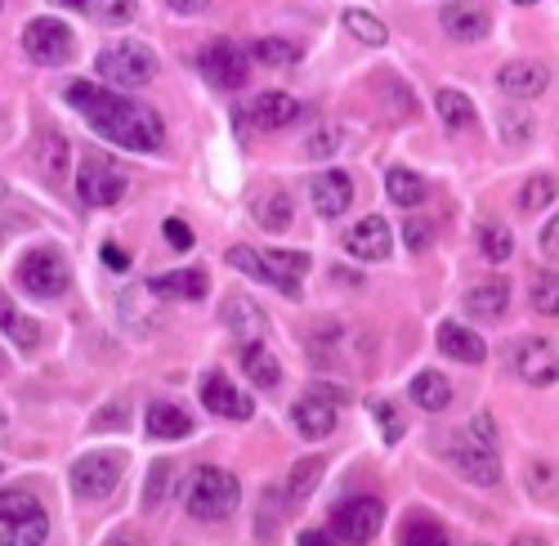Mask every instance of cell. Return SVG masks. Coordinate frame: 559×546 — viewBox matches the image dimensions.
<instances>
[{
  "instance_id": "22",
  "label": "cell",
  "mask_w": 559,
  "mask_h": 546,
  "mask_svg": "<svg viewBox=\"0 0 559 546\" xmlns=\"http://www.w3.org/2000/svg\"><path fill=\"white\" fill-rule=\"evenodd\" d=\"M206 273L202 269H183V273H162V278H148V292L153 296H166V300H206Z\"/></svg>"
},
{
  "instance_id": "48",
  "label": "cell",
  "mask_w": 559,
  "mask_h": 546,
  "mask_svg": "<svg viewBox=\"0 0 559 546\" xmlns=\"http://www.w3.org/2000/svg\"><path fill=\"white\" fill-rule=\"evenodd\" d=\"M336 140H341L336 126H328V130H313V134H309V144H305V153H309V157H328V153L336 149Z\"/></svg>"
},
{
  "instance_id": "11",
  "label": "cell",
  "mask_w": 559,
  "mask_h": 546,
  "mask_svg": "<svg viewBox=\"0 0 559 546\" xmlns=\"http://www.w3.org/2000/svg\"><path fill=\"white\" fill-rule=\"evenodd\" d=\"M198 68L215 90H242L247 76H251V55L238 50L233 40H211L202 50V59H198Z\"/></svg>"
},
{
  "instance_id": "41",
  "label": "cell",
  "mask_w": 559,
  "mask_h": 546,
  "mask_svg": "<svg viewBox=\"0 0 559 546\" xmlns=\"http://www.w3.org/2000/svg\"><path fill=\"white\" fill-rule=\"evenodd\" d=\"M550 202H555V179H550V175H533L528 185H524V193H520V211L537 215V211H546Z\"/></svg>"
},
{
  "instance_id": "21",
  "label": "cell",
  "mask_w": 559,
  "mask_h": 546,
  "mask_svg": "<svg viewBox=\"0 0 559 546\" xmlns=\"http://www.w3.org/2000/svg\"><path fill=\"white\" fill-rule=\"evenodd\" d=\"M300 117V104L292 95H283V90H264V95L251 99V121L264 126V130H283Z\"/></svg>"
},
{
  "instance_id": "46",
  "label": "cell",
  "mask_w": 559,
  "mask_h": 546,
  "mask_svg": "<svg viewBox=\"0 0 559 546\" xmlns=\"http://www.w3.org/2000/svg\"><path fill=\"white\" fill-rule=\"evenodd\" d=\"M228 264L238 269V273H251V278L264 283V256L251 251V247H228Z\"/></svg>"
},
{
  "instance_id": "45",
  "label": "cell",
  "mask_w": 559,
  "mask_h": 546,
  "mask_svg": "<svg viewBox=\"0 0 559 546\" xmlns=\"http://www.w3.org/2000/svg\"><path fill=\"white\" fill-rule=\"evenodd\" d=\"M403 542L416 546V542H448V529L435 524V520H407L403 524Z\"/></svg>"
},
{
  "instance_id": "39",
  "label": "cell",
  "mask_w": 559,
  "mask_h": 546,
  "mask_svg": "<svg viewBox=\"0 0 559 546\" xmlns=\"http://www.w3.org/2000/svg\"><path fill=\"white\" fill-rule=\"evenodd\" d=\"M479 247H484V256L492 264L515 256V238H510V229H501V224H484V229H479Z\"/></svg>"
},
{
  "instance_id": "33",
  "label": "cell",
  "mask_w": 559,
  "mask_h": 546,
  "mask_svg": "<svg viewBox=\"0 0 559 546\" xmlns=\"http://www.w3.org/2000/svg\"><path fill=\"white\" fill-rule=\"evenodd\" d=\"M533 130H537V121L524 112V108H501V117H497V134H501V144H528L533 140Z\"/></svg>"
},
{
  "instance_id": "17",
  "label": "cell",
  "mask_w": 559,
  "mask_h": 546,
  "mask_svg": "<svg viewBox=\"0 0 559 546\" xmlns=\"http://www.w3.org/2000/svg\"><path fill=\"white\" fill-rule=\"evenodd\" d=\"M497 85H501V95H510L515 104H524V99H537L542 90L550 85V72H546L542 63L515 59V63H501V72H497Z\"/></svg>"
},
{
  "instance_id": "34",
  "label": "cell",
  "mask_w": 559,
  "mask_h": 546,
  "mask_svg": "<svg viewBox=\"0 0 559 546\" xmlns=\"http://www.w3.org/2000/svg\"><path fill=\"white\" fill-rule=\"evenodd\" d=\"M255 219H260V229H269V234L287 229V224H292V198L287 193H264L255 202Z\"/></svg>"
},
{
  "instance_id": "26",
  "label": "cell",
  "mask_w": 559,
  "mask_h": 546,
  "mask_svg": "<svg viewBox=\"0 0 559 546\" xmlns=\"http://www.w3.org/2000/svg\"><path fill=\"white\" fill-rule=\"evenodd\" d=\"M407 394H412L416 407H426V413H443V407L452 403V385H448L443 372H416Z\"/></svg>"
},
{
  "instance_id": "44",
  "label": "cell",
  "mask_w": 559,
  "mask_h": 546,
  "mask_svg": "<svg viewBox=\"0 0 559 546\" xmlns=\"http://www.w3.org/2000/svg\"><path fill=\"white\" fill-rule=\"evenodd\" d=\"M371 417L381 422L385 443H399V439H403V417L394 413V403H385V399H371Z\"/></svg>"
},
{
  "instance_id": "1",
  "label": "cell",
  "mask_w": 559,
  "mask_h": 546,
  "mask_svg": "<svg viewBox=\"0 0 559 546\" xmlns=\"http://www.w3.org/2000/svg\"><path fill=\"white\" fill-rule=\"evenodd\" d=\"M63 99L90 121V130L104 134V140L117 144V149L153 153V149H162V140H166V126H162V117H157L153 108L117 95V90H108V85H95V81H81V76H76V81H68Z\"/></svg>"
},
{
  "instance_id": "16",
  "label": "cell",
  "mask_w": 559,
  "mask_h": 546,
  "mask_svg": "<svg viewBox=\"0 0 559 546\" xmlns=\"http://www.w3.org/2000/svg\"><path fill=\"white\" fill-rule=\"evenodd\" d=\"M202 403L215 417H228V422H251V413H255V403L242 390H233V381L224 372H211L202 381Z\"/></svg>"
},
{
  "instance_id": "3",
  "label": "cell",
  "mask_w": 559,
  "mask_h": 546,
  "mask_svg": "<svg viewBox=\"0 0 559 546\" xmlns=\"http://www.w3.org/2000/svg\"><path fill=\"white\" fill-rule=\"evenodd\" d=\"M238 502H242V484L233 479L228 471H219V466L193 471L189 488H183V511H189L193 520H202V524L228 520L233 511H238Z\"/></svg>"
},
{
  "instance_id": "9",
  "label": "cell",
  "mask_w": 559,
  "mask_h": 546,
  "mask_svg": "<svg viewBox=\"0 0 559 546\" xmlns=\"http://www.w3.org/2000/svg\"><path fill=\"white\" fill-rule=\"evenodd\" d=\"M19 283H23L32 296H63V292H68V283H72L63 251H55V247L27 251V256H23V264H19Z\"/></svg>"
},
{
  "instance_id": "6",
  "label": "cell",
  "mask_w": 559,
  "mask_h": 546,
  "mask_svg": "<svg viewBox=\"0 0 559 546\" xmlns=\"http://www.w3.org/2000/svg\"><path fill=\"white\" fill-rule=\"evenodd\" d=\"M121 475H126V452H85V458L72 462V488L90 497V502L112 497Z\"/></svg>"
},
{
  "instance_id": "31",
  "label": "cell",
  "mask_w": 559,
  "mask_h": 546,
  "mask_svg": "<svg viewBox=\"0 0 559 546\" xmlns=\"http://www.w3.org/2000/svg\"><path fill=\"white\" fill-rule=\"evenodd\" d=\"M435 108L443 117L448 130H465V126H475V104L461 95V90H439L435 95Z\"/></svg>"
},
{
  "instance_id": "51",
  "label": "cell",
  "mask_w": 559,
  "mask_h": 546,
  "mask_svg": "<svg viewBox=\"0 0 559 546\" xmlns=\"http://www.w3.org/2000/svg\"><path fill=\"white\" fill-rule=\"evenodd\" d=\"M99 256H104V264H108L112 273H126V269H130V256H126L117 242H104V251H99Z\"/></svg>"
},
{
  "instance_id": "24",
  "label": "cell",
  "mask_w": 559,
  "mask_h": 546,
  "mask_svg": "<svg viewBox=\"0 0 559 546\" xmlns=\"http://www.w3.org/2000/svg\"><path fill=\"white\" fill-rule=\"evenodd\" d=\"M506 305H510V287L501 278L479 283V287L465 292V313L479 318V323H497V318L506 313Z\"/></svg>"
},
{
  "instance_id": "12",
  "label": "cell",
  "mask_w": 559,
  "mask_h": 546,
  "mask_svg": "<svg viewBox=\"0 0 559 546\" xmlns=\"http://www.w3.org/2000/svg\"><path fill=\"white\" fill-rule=\"evenodd\" d=\"M385 524V507L377 497H354V502H341L332 515V537L336 542H371Z\"/></svg>"
},
{
  "instance_id": "4",
  "label": "cell",
  "mask_w": 559,
  "mask_h": 546,
  "mask_svg": "<svg viewBox=\"0 0 559 546\" xmlns=\"http://www.w3.org/2000/svg\"><path fill=\"white\" fill-rule=\"evenodd\" d=\"M50 537V520H45V507L23 488H5L0 492V542L10 546H36Z\"/></svg>"
},
{
  "instance_id": "5",
  "label": "cell",
  "mask_w": 559,
  "mask_h": 546,
  "mask_svg": "<svg viewBox=\"0 0 559 546\" xmlns=\"http://www.w3.org/2000/svg\"><path fill=\"white\" fill-rule=\"evenodd\" d=\"M95 68H99V76L108 85L134 90V85H148L157 76V55H153V45H144V40H112L108 50L95 59Z\"/></svg>"
},
{
  "instance_id": "20",
  "label": "cell",
  "mask_w": 559,
  "mask_h": 546,
  "mask_svg": "<svg viewBox=\"0 0 559 546\" xmlns=\"http://www.w3.org/2000/svg\"><path fill=\"white\" fill-rule=\"evenodd\" d=\"M292 417H296V430H300L305 439H328V435L336 430V407H332V399H322V394H313V390L292 407Z\"/></svg>"
},
{
  "instance_id": "7",
  "label": "cell",
  "mask_w": 559,
  "mask_h": 546,
  "mask_svg": "<svg viewBox=\"0 0 559 546\" xmlns=\"http://www.w3.org/2000/svg\"><path fill=\"white\" fill-rule=\"evenodd\" d=\"M130 189V179L117 162H104V157H81L76 166V198L85 206H117Z\"/></svg>"
},
{
  "instance_id": "37",
  "label": "cell",
  "mask_w": 559,
  "mask_h": 546,
  "mask_svg": "<svg viewBox=\"0 0 559 546\" xmlns=\"http://www.w3.org/2000/svg\"><path fill=\"white\" fill-rule=\"evenodd\" d=\"M318 475H322V458H305V462H296L292 475H287V497L305 502V497L318 488Z\"/></svg>"
},
{
  "instance_id": "54",
  "label": "cell",
  "mask_w": 559,
  "mask_h": 546,
  "mask_svg": "<svg viewBox=\"0 0 559 546\" xmlns=\"http://www.w3.org/2000/svg\"><path fill=\"white\" fill-rule=\"evenodd\" d=\"M59 10H72V14H90V0H55Z\"/></svg>"
},
{
  "instance_id": "29",
  "label": "cell",
  "mask_w": 559,
  "mask_h": 546,
  "mask_svg": "<svg viewBox=\"0 0 559 546\" xmlns=\"http://www.w3.org/2000/svg\"><path fill=\"white\" fill-rule=\"evenodd\" d=\"M242 368H247L251 385H260V390H277V381H283V363H277V358L264 349V341H251V345H247Z\"/></svg>"
},
{
  "instance_id": "53",
  "label": "cell",
  "mask_w": 559,
  "mask_h": 546,
  "mask_svg": "<svg viewBox=\"0 0 559 546\" xmlns=\"http://www.w3.org/2000/svg\"><path fill=\"white\" fill-rule=\"evenodd\" d=\"M166 5H170L175 14H189V19H193V14H206V10H211V0H166Z\"/></svg>"
},
{
  "instance_id": "36",
  "label": "cell",
  "mask_w": 559,
  "mask_h": 546,
  "mask_svg": "<svg viewBox=\"0 0 559 546\" xmlns=\"http://www.w3.org/2000/svg\"><path fill=\"white\" fill-rule=\"evenodd\" d=\"M528 296H533L537 313L559 318V273H537V278L528 283Z\"/></svg>"
},
{
  "instance_id": "10",
  "label": "cell",
  "mask_w": 559,
  "mask_h": 546,
  "mask_svg": "<svg viewBox=\"0 0 559 546\" xmlns=\"http://www.w3.org/2000/svg\"><path fill=\"white\" fill-rule=\"evenodd\" d=\"M23 50H27V59L32 63H40V68H59V63H68L76 50H72V32L59 23V19H32L27 27H23Z\"/></svg>"
},
{
  "instance_id": "40",
  "label": "cell",
  "mask_w": 559,
  "mask_h": 546,
  "mask_svg": "<svg viewBox=\"0 0 559 546\" xmlns=\"http://www.w3.org/2000/svg\"><path fill=\"white\" fill-rule=\"evenodd\" d=\"M40 170H45V179H50V185H63V179H68V144L59 140V134H50V140H45Z\"/></svg>"
},
{
  "instance_id": "15",
  "label": "cell",
  "mask_w": 559,
  "mask_h": 546,
  "mask_svg": "<svg viewBox=\"0 0 559 546\" xmlns=\"http://www.w3.org/2000/svg\"><path fill=\"white\" fill-rule=\"evenodd\" d=\"M439 23H443V32L452 40H465V45H475V40H484L492 32V14L479 5V0H456V5H448L439 14Z\"/></svg>"
},
{
  "instance_id": "49",
  "label": "cell",
  "mask_w": 559,
  "mask_h": 546,
  "mask_svg": "<svg viewBox=\"0 0 559 546\" xmlns=\"http://www.w3.org/2000/svg\"><path fill=\"white\" fill-rule=\"evenodd\" d=\"M403 238H407V247H412V251H426V247H430V224L407 219V224H403Z\"/></svg>"
},
{
  "instance_id": "19",
  "label": "cell",
  "mask_w": 559,
  "mask_h": 546,
  "mask_svg": "<svg viewBox=\"0 0 559 546\" xmlns=\"http://www.w3.org/2000/svg\"><path fill=\"white\" fill-rule=\"evenodd\" d=\"M224 328L251 345V341H264V336H269V318H264V309H260L255 300L228 296V300H224Z\"/></svg>"
},
{
  "instance_id": "13",
  "label": "cell",
  "mask_w": 559,
  "mask_h": 546,
  "mask_svg": "<svg viewBox=\"0 0 559 546\" xmlns=\"http://www.w3.org/2000/svg\"><path fill=\"white\" fill-rule=\"evenodd\" d=\"M345 251L358 256V260H367V264H381L394 251V229H390L381 215H367V219H358L354 229L345 234Z\"/></svg>"
},
{
  "instance_id": "27",
  "label": "cell",
  "mask_w": 559,
  "mask_h": 546,
  "mask_svg": "<svg viewBox=\"0 0 559 546\" xmlns=\"http://www.w3.org/2000/svg\"><path fill=\"white\" fill-rule=\"evenodd\" d=\"M117 309H121V318H126V328H134V332H153V328H157V309H153V292H148V287L121 292V296H117Z\"/></svg>"
},
{
  "instance_id": "28",
  "label": "cell",
  "mask_w": 559,
  "mask_h": 546,
  "mask_svg": "<svg viewBox=\"0 0 559 546\" xmlns=\"http://www.w3.org/2000/svg\"><path fill=\"white\" fill-rule=\"evenodd\" d=\"M385 193H390V202L394 206H421L426 202V179L416 175V170H407V166H390V175H385Z\"/></svg>"
},
{
  "instance_id": "2",
  "label": "cell",
  "mask_w": 559,
  "mask_h": 546,
  "mask_svg": "<svg viewBox=\"0 0 559 546\" xmlns=\"http://www.w3.org/2000/svg\"><path fill=\"white\" fill-rule=\"evenodd\" d=\"M448 458H452V466H456L465 479L479 484V488L501 484V458H497V430H492V417L479 413L465 430H456L452 443H448Z\"/></svg>"
},
{
  "instance_id": "57",
  "label": "cell",
  "mask_w": 559,
  "mask_h": 546,
  "mask_svg": "<svg viewBox=\"0 0 559 546\" xmlns=\"http://www.w3.org/2000/svg\"><path fill=\"white\" fill-rule=\"evenodd\" d=\"M5 193H10V189H5V185H0V202H5Z\"/></svg>"
},
{
  "instance_id": "8",
  "label": "cell",
  "mask_w": 559,
  "mask_h": 546,
  "mask_svg": "<svg viewBox=\"0 0 559 546\" xmlns=\"http://www.w3.org/2000/svg\"><path fill=\"white\" fill-rule=\"evenodd\" d=\"M510 372L524 385H555L559 381V345L546 336H524L510 345Z\"/></svg>"
},
{
  "instance_id": "38",
  "label": "cell",
  "mask_w": 559,
  "mask_h": 546,
  "mask_svg": "<svg viewBox=\"0 0 559 546\" xmlns=\"http://www.w3.org/2000/svg\"><path fill=\"white\" fill-rule=\"evenodd\" d=\"M528 492L537 497V502H559V466L533 462L528 466Z\"/></svg>"
},
{
  "instance_id": "32",
  "label": "cell",
  "mask_w": 559,
  "mask_h": 546,
  "mask_svg": "<svg viewBox=\"0 0 559 546\" xmlns=\"http://www.w3.org/2000/svg\"><path fill=\"white\" fill-rule=\"evenodd\" d=\"M341 19H345V32H349L358 45H371V50H381L385 36H390L385 23H381V19H371L367 10H345Z\"/></svg>"
},
{
  "instance_id": "52",
  "label": "cell",
  "mask_w": 559,
  "mask_h": 546,
  "mask_svg": "<svg viewBox=\"0 0 559 546\" xmlns=\"http://www.w3.org/2000/svg\"><path fill=\"white\" fill-rule=\"evenodd\" d=\"M126 422H130L126 403H112V413H99V417H95V430H108V426L117 430V426H126Z\"/></svg>"
},
{
  "instance_id": "35",
  "label": "cell",
  "mask_w": 559,
  "mask_h": 546,
  "mask_svg": "<svg viewBox=\"0 0 559 546\" xmlns=\"http://www.w3.org/2000/svg\"><path fill=\"white\" fill-rule=\"evenodd\" d=\"M251 59L264 63V68H287V63L300 59V50H296L292 40H283V36H264V40L251 45Z\"/></svg>"
},
{
  "instance_id": "47",
  "label": "cell",
  "mask_w": 559,
  "mask_h": 546,
  "mask_svg": "<svg viewBox=\"0 0 559 546\" xmlns=\"http://www.w3.org/2000/svg\"><path fill=\"white\" fill-rule=\"evenodd\" d=\"M162 234H166V242L175 247V251H193V229H189V224H183V219H166L162 224Z\"/></svg>"
},
{
  "instance_id": "58",
  "label": "cell",
  "mask_w": 559,
  "mask_h": 546,
  "mask_svg": "<svg viewBox=\"0 0 559 546\" xmlns=\"http://www.w3.org/2000/svg\"><path fill=\"white\" fill-rule=\"evenodd\" d=\"M0 10H5V0H0Z\"/></svg>"
},
{
  "instance_id": "55",
  "label": "cell",
  "mask_w": 559,
  "mask_h": 546,
  "mask_svg": "<svg viewBox=\"0 0 559 546\" xmlns=\"http://www.w3.org/2000/svg\"><path fill=\"white\" fill-rule=\"evenodd\" d=\"M300 542H322V546H328V542H332V533H322V529H313V533H300Z\"/></svg>"
},
{
  "instance_id": "43",
  "label": "cell",
  "mask_w": 559,
  "mask_h": 546,
  "mask_svg": "<svg viewBox=\"0 0 559 546\" xmlns=\"http://www.w3.org/2000/svg\"><path fill=\"white\" fill-rule=\"evenodd\" d=\"M170 475H175V466H170V462H153L148 492H144V507H148V511H157V507H162V497L170 492Z\"/></svg>"
},
{
  "instance_id": "50",
  "label": "cell",
  "mask_w": 559,
  "mask_h": 546,
  "mask_svg": "<svg viewBox=\"0 0 559 546\" xmlns=\"http://www.w3.org/2000/svg\"><path fill=\"white\" fill-rule=\"evenodd\" d=\"M542 256L559 264V215H555V219L546 224V229H542Z\"/></svg>"
},
{
  "instance_id": "42",
  "label": "cell",
  "mask_w": 559,
  "mask_h": 546,
  "mask_svg": "<svg viewBox=\"0 0 559 546\" xmlns=\"http://www.w3.org/2000/svg\"><path fill=\"white\" fill-rule=\"evenodd\" d=\"M90 14H95L99 23H112V27H126L134 23V0H90Z\"/></svg>"
},
{
  "instance_id": "30",
  "label": "cell",
  "mask_w": 559,
  "mask_h": 546,
  "mask_svg": "<svg viewBox=\"0 0 559 546\" xmlns=\"http://www.w3.org/2000/svg\"><path fill=\"white\" fill-rule=\"evenodd\" d=\"M0 328H5V336H14L19 349H36V341H40L36 318H23L10 296H0Z\"/></svg>"
},
{
  "instance_id": "25",
  "label": "cell",
  "mask_w": 559,
  "mask_h": 546,
  "mask_svg": "<svg viewBox=\"0 0 559 546\" xmlns=\"http://www.w3.org/2000/svg\"><path fill=\"white\" fill-rule=\"evenodd\" d=\"M144 426H148L153 439H183V435H193V417L183 413V407H175V403H153Z\"/></svg>"
},
{
  "instance_id": "56",
  "label": "cell",
  "mask_w": 559,
  "mask_h": 546,
  "mask_svg": "<svg viewBox=\"0 0 559 546\" xmlns=\"http://www.w3.org/2000/svg\"><path fill=\"white\" fill-rule=\"evenodd\" d=\"M515 5H537V0H515Z\"/></svg>"
},
{
  "instance_id": "23",
  "label": "cell",
  "mask_w": 559,
  "mask_h": 546,
  "mask_svg": "<svg viewBox=\"0 0 559 546\" xmlns=\"http://www.w3.org/2000/svg\"><path fill=\"white\" fill-rule=\"evenodd\" d=\"M439 349L448 358H456V363H471V368L488 358L484 336H475L471 328H461V323H439Z\"/></svg>"
},
{
  "instance_id": "18",
  "label": "cell",
  "mask_w": 559,
  "mask_h": 546,
  "mask_svg": "<svg viewBox=\"0 0 559 546\" xmlns=\"http://www.w3.org/2000/svg\"><path fill=\"white\" fill-rule=\"evenodd\" d=\"M264 256V283H273L277 292H287V300H300V278L309 273V256L305 251H260Z\"/></svg>"
},
{
  "instance_id": "14",
  "label": "cell",
  "mask_w": 559,
  "mask_h": 546,
  "mask_svg": "<svg viewBox=\"0 0 559 546\" xmlns=\"http://www.w3.org/2000/svg\"><path fill=\"white\" fill-rule=\"evenodd\" d=\"M309 198H313V211L322 219H336L354 202V179L345 170H322V175L309 179Z\"/></svg>"
},
{
  "instance_id": "59",
  "label": "cell",
  "mask_w": 559,
  "mask_h": 546,
  "mask_svg": "<svg viewBox=\"0 0 559 546\" xmlns=\"http://www.w3.org/2000/svg\"><path fill=\"white\" fill-rule=\"evenodd\" d=\"M0 242H5V234H0Z\"/></svg>"
}]
</instances>
